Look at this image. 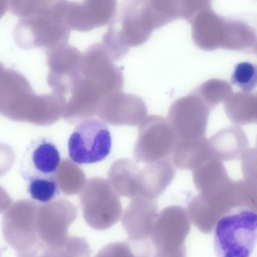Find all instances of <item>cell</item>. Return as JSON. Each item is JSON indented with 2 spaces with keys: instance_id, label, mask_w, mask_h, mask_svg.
I'll use <instances>...</instances> for the list:
<instances>
[{
  "instance_id": "obj_12",
  "label": "cell",
  "mask_w": 257,
  "mask_h": 257,
  "mask_svg": "<svg viewBox=\"0 0 257 257\" xmlns=\"http://www.w3.org/2000/svg\"><path fill=\"white\" fill-rule=\"evenodd\" d=\"M147 109L139 96L122 91L105 98L99 104L96 116L113 125H137L146 117Z\"/></svg>"
},
{
  "instance_id": "obj_15",
  "label": "cell",
  "mask_w": 257,
  "mask_h": 257,
  "mask_svg": "<svg viewBox=\"0 0 257 257\" xmlns=\"http://www.w3.org/2000/svg\"><path fill=\"white\" fill-rule=\"evenodd\" d=\"M60 163L59 152L53 143L44 138L34 140L22 158L21 173L27 182L34 177L55 175Z\"/></svg>"
},
{
  "instance_id": "obj_16",
  "label": "cell",
  "mask_w": 257,
  "mask_h": 257,
  "mask_svg": "<svg viewBox=\"0 0 257 257\" xmlns=\"http://www.w3.org/2000/svg\"><path fill=\"white\" fill-rule=\"evenodd\" d=\"M157 211L155 200L141 196L132 198L121 218L122 226L132 241H140L147 237Z\"/></svg>"
},
{
  "instance_id": "obj_25",
  "label": "cell",
  "mask_w": 257,
  "mask_h": 257,
  "mask_svg": "<svg viewBox=\"0 0 257 257\" xmlns=\"http://www.w3.org/2000/svg\"><path fill=\"white\" fill-rule=\"evenodd\" d=\"M95 257H139L134 252L130 244L124 241L110 243L96 254Z\"/></svg>"
},
{
  "instance_id": "obj_20",
  "label": "cell",
  "mask_w": 257,
  "mask_h": 257,
  "mask_svg": "<svg viewBox=\"0 0 257 257\" xmlns=\"http://www.w3.org/2000/svg\"><path fill=\"white\" fill-rule=\"evenodd\" d=\"M140 168L134 161L120 159L114 161L108 172V181L119 196L133 198L138 195Z\"/></svg>"
},
{
  "instance_id": "obj_1",
  "label": "cell",
  "mask_w": 257,
  "mask_h": 257,
  "mask_svg": "<svg viewBox=\"0 0 257 257\" xmlns=\"http://www.w3.org/2000/svg\"><path fill=\"white\" fill-rule=\"evenodd\" d=\"M123 76L101 42L94 43L82 53L77 77L67 101L63 116L70 124L96 116L100 103L121 91Z\"/></svg>"
},
{
  "instance_id": "obj_19",
  "label": "cell",
  "mask_w": 257,
  "mask_h": 257,
  "mask_svg": "<svg viewBox=\"0 0 257 257\" xmlns=\"http://www.w3.org/2000/svg\"><path fill=\"white\" fill-rule=\"evenodd\" d=\"M213 157L205 137L178 140L172 154V162L177 168L193 171Z\"/></svg>"
},
{
  "instance_id": "obj_5",
  "label": "cell",
  "mask_w": 257,
  "mask_h": 257,
  "mask_svg": "<svg viewBox=\"0 0 257 257\" xmlns=\"http://www.w3.org/2000/svg\"><path fill=\"white\" fill-rule=\"evenodd\" d=\"M79 201L85 221L95 230L110 228L122 215L119 196L104 178L94 177L88 179L80 192Z\"/></svg>"
},
{
  "instance_id": "obj_11",
  "label": "cell",
  "mask_w": 257,
  "mask_h": 257,
  "mask_svg": "<svg viewBox=\"0 0 257 257\" xmlns=\"http://www.w3.org/2000/svg\"><path fill=\"white\" fill-rule=\"evenodd\" d=\"M36 215H6L2 223L6 241L18 257H38L42 248L36 228Z\"/></svg>"
},
{
  "instance_id": "obj_21",
  "label": "cell",
  "mask_w": 257,
  "mask_h": 257,
  "mask_svg": "<svg viewBox=\"0 0 257 257\" xmlns=\"http://www.w3.org/2000/svg\"><path fill=\"white\" fill-rule=\"evenodd\" d=\"M55 177L60 190L67 196L79 193L87 181L83 170L67 158L60 162L55 173Z\"/></svg>"
},
{
  "instance_id": "obj_26",
  "label": "cell",
  "mask_w": 257,
  "mask_h": 257,
  "mask_svg": "<svg viewBox=\"0 0 257 257\" xmlns=\"http://www.w3.org/2000/svg\"><path fill=\"white\" fill-rule=\"evenodd\" d=\"M38 257H76L62 246L55 249H46L43 250Z\"/></svg>"
},
{
  "instance_id": "obj_7",
  "label": "cell",
  "mask_w": 257,
  "mask_h": 257,
  "mask_svg": "<svg viewBox=\"0 0 257 257\" xmlns=\"http://www.w3.org/2000/svg\"><path fill=\"white\" fill-rule=\"evenodd\" d=\"M138 131L133 152L137 161L147 164L172 155L178 139L165 118L146 116L139 124Z\"/></svg>"
},
{
  "instance_id": "obj_13",
  "label": "cell",
  "mask_w": 257,
  "mask_h": 257,
  "mask_svg": "<svg viewBox=\"0 0 257 257\" xmlns=\"http://www.w3.org/2000/svg\"><path fill=\"white\" fill-rule=\"evenodd\" d=\"M209 110L196 100H183L171 107L168 121L178 140L194 139L204 137Z\"/></svg>"
},
{
  "instance_id": "obj_2",
  "label": "cell",
  "mask_w": 257,
  "mask_h": 257,
  "mask_svg": "<svg viewBox=\"0 0 257 257\" xmlns=\"http://www.w3.org/2000/svg\"><path fill=\"white\" fill-rule=\"evenodd\" d=\"M69 1H41L32 14L20 18L14 37L21 48L46 49L68 43L71 29L66 15Z\"/></svg>"
},
{
  "instance_id": "obj_22",
  "label": "cell",
  "mask_w": 257,
  "mask_h": 257,
  "mask_svg": "<svg viewBox=\"0 0 257 257\" xmlns=\"http://www.w3.org/2000/svg\"><path fill=\"white\" fill-rule=\"evenodd\" d=\"M27 183V191L31 198L43 204L54 200L60 193L55 175L34 177Z\"/></svg>"
},
{
  "instance_id": "obj_9",
  "label": "cell",
  "mask_w": 257,
  "mask_h": 257,
  "mask_svg": "<svg viewBox=\"0 0 257 257\" xmlns=\"http://www.w3.org/2000/svg\"><path fill=\"white\" fill-rule=\"evenodd\" d=\"M194 186L206 202L220 209L232 206L231 179L222 163L212 157L192 171Z\"/></svg>"
},
{
  "instance_id": "obj_3",
  "label": "cell",
  "mask_w": 257,
  "mask_h": 257,
  "mask_svg": "<svg viewBox=\"0 0 257 257\" xmlns=\"http://www.w3.org/2000/svg\"><path fill=\"white\" fill-rule=\"evenodd\" d=\"M152 8V4L146 1H126L117 9L101 42L114 62L148 39L154 27Z\"/></svg>"
},
{
  "instance_id": "obj_24",
  "label": "cell",
  "mask_w": 257,
  "mask_h": 257,
  "mask_svg": "<svg viewBox=\"0 0 257 257\" xmlns=\"http://www.w3.org/2000/svg\"><path fill=\"white\" fill-rule=\"evenodd\" d=\"M231 82L244 92L252 91L256 84L255 65L248 62L236 64L231 75Z\"/></svg>"
},
{
  "instance_id": "obj_8",
  "label": "cell",
  "mask_w": 257,
  "mask_h": 257,
  "mask_svg": "<svg viewBox=\"0 0 257 257\" xmlns=\"http://www.w3.org/2000/svg\"><path fill=\"white\" fill-rule=\"evenodd\" d=\"M77 216L76 206L65 199L44 204L36 215V228L42 252L62 247L68 237V230Z\"/></svg>"
},
{
  "instance_id": "obj_4",
  "label": "cell",
  "mask_w": 257,
  "mask_h": 257,
  "mask_svg": "<svg viewBox=\"0 0 257 257\" xmlns=\"http://www.w3.org/2000/svg\"><path fill=\"white\" fill-rule=\"evenodd\" d=\"M213 236L217 257H250L256 242L255 209L245 206L231 208L216 222Z\"/></svg>"
},
{
  "instance_id": "obj_17",
  "label": "cell",
  "mask_w": 257,
  "mask_h": 257,
  "mask_svg": "<svg viewBox=\"0 0 257 257\" xmlns=\"http://www.w3.org/2000/svg\"><path fill=\"white\" fill-rule=\"evenodd\" d=\"M175 169L170 158L146 164L140 169L138 177V195L155 200L173 181Z\"/></svg>"
},
{
  "instance_id": "obj_27",
  "label": "cell",
  "mask_w": 257,
  "mask_h": 257,
  "mask_svg": "<svg viewBox=\"0 0 257 257\" xmlns=\"http://www.w3.org/2000/svg\"><path fill=\"white\" fill-rule=\"evenodd\" d=\"M9 8V2L7 1H0V18L6 13Z\"/></svg>"
},
{
  "instance_id": "obj_10",
  "label": "cell",
  "mask_w": 257,
  "mask_h": 257,
  "mask_svg": "<svg viewBox=\"0 0 257 257\" xmlns=\"http://www.w3.org/2000/svg\"><path fill=\"white\" fill-rule=\"evenodd\" d=\"M46 52L47 84L53 92L65 96L78 77L82 53L68 43L47 49Z\"/></svg>"
},
{
  "instance_id": "obj_6",
  "label": "cell",
  "mask_w": 257,
  "mask_h": 257,
  "mask_svg": "<svg viewBox=\"0 0 257 257\" xmlns=\"http://www.w3.org/2000/svg\"><path fill=\"white\" fill-rule=\"evenodd\" d=\"M111 138L101 119L90 117L80 121L70 136L68 149L72 161L78 164L100 162L109 154Z\"/></svg>"
},
{
  "instance_id": "obj_14",
  "label": "cell",
  "mask_w": 257,
  "mask_h": 257,
  "mask_svg": "<svg viewBox=\"0 0 257 257\" xmlns=\"http://www.w3.org/2000/svg\"><path fill=\"white\" fill-rule=\"evenodd\" d=\"M117 9L116 1H69L66 20L71 30L88 32L109 25Z\"/></svg>"
},
{
  "instance_id": "obj_23",
  "label": "cell",
  "mask_w": 257,
  "mask_h": 257,
  "mask_svg": "<svg viewBox=\"0 0 257 257\" xmlns=\"http://www.w3.org/2000/svg\"><path fill=\"white\" fill-rule=\"evenodd\" d=\"M225 109L227 117L235 125L256 122V106L252 101H229L225 104Z\"/></svg>"
},
{
  "instance_id": "obj_18",
  "label": "cell",
  "mask_w": 257,
  "mask_h": 257,
  "mask_svg": "<svg viewBox=\"0 0 257 257\" xmlns=\"http://www.w3.org/2000/svg\"><path fill=\"white\" fill-rule=\"evenodd\" d=\"M208 141L212 156L221 162L241 159L249 147L245 133L235 125L222 128Z\"/></svg>"
}]
</instances>
